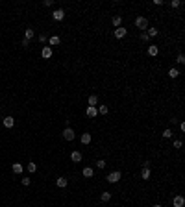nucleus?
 Returning <instances> with one entry per match:
<instances>
[{
    "mask_svg": "<svg viewBox=\"0 0 185 207\" xmlns=\"http://www.w3.org/2000/svg\"><path fill=\"white\" fill-rule=\"evenodd\" d=\"M135 26L141 30V32H146V30H148V19L143 17V15H139V17L135 19Z\"/></svg>",
    "mask_w": 185,
    "mask_h": 207,
    "instance_id": "obj_1",
    "label": "nucleus"
},
{
    "mask_svg": "<svg viewBox=\"0 0 185 207\" xmlns=\"http://www.w3.org/2000/svg\"><path fill=\"white\" fill-rule=\"evenodd\" d=\"M121 178H122V174L118 172V170H113V172H109V174L106 176L107 183H118V181H121Z\"/></svg>",
    "mask_w": 185,
    "mask_h": 207,
    "instance_id": "obj_2",
    "label": "nucleus"
},
{
    "mask_svg": "<svg viewBox=\"0 0 185 207\" xmlns=\"http://www.w3.org/2000/svg\"><path fill=\"white\" fill-rule=\"evenodd\" d=\"M61 135H63V139H65V141H69V143H72V141L76 139V133H74V129H72V128H65Z\"/></svg>",
    "mask_w": 185,
    "mask_h": 207,
    "instance_id": "obj_3",
    "label": "nucleus"
},
{
    "mask_svg": "<svg viewBox=\"0 0 185 207\" xmlns=\"http://www.w3.org/2000/svg\"><path fill=\"white\" fill-rule=\"evenodd\" d=\"M52 19H54L56 22H61L63 19H65V11H63L61 8H59V9H54V13H52Z\"/></svg>",
    "mask_w": 185,
    "mask_h": 207,
    "instance_id": "obj_4",
    "label": "nucleus"
},
{
    "mask_svg": "<svg viewBox=\"0 0 185 207\" xmlns=\"http://www.w3.org/2000/svg\"><path fill=\"white\" fill-rule=\"evenodd\" d=\"M172 205L174 207H185V198H183L182 194H176L172 198Z\"/></svg>",
    "mask_w": 185,
    "mask_h": 207,
    "instance_id": "obj_5",
    "label": "nucleus"
},
{
    "mask_svg": "<svg viewBox=\"0 0 185 207\" xmlns=\"http://www.w3.org/2000/svg\"><path fill=\"white\" fill-rule=\"evenodd\" d=\"M113 33H115V39H124V37L128 35V30L124 28V26H121V28H117V30H115Z\"/></svg>",
    "mask_w": 185,
    "mask_h": 207,
    "instance_id": "obj_6",
    "label": "nucleus"
},
{
    "mask_svg": "<svg viewBox=\"0 0 185 207\" xmlns=\"http://www.w3.org/2000/svg\"><path fill=\"white\" fill-rule=\"evenodd\" d=\"M82 159H83L82 152H78V150H74V152H71V161H72V163H80Z\"/></svg>",
    "mask_w": 185,
    "mask_h": 207,
    "instance_id": "obj_7",
    "label": "nucleus"
},
{
    "mask_svg": "<svg viewBox=\"0 0 185 207\" xmlns=\"http://www.w3.org/2000/svg\"><path fill=\"white\" fill-rule=\"evenodd\" d=\"M41 57L43 59H50V57H52V48H50V46H43L41 48Z\"/></svg>",
    "mask_w": 185,
    "mask_h": 207,
    "instance_id": "obj_8",
    "label": "nucleus"
},
{
    "mask_svg": "<svg viewBox=\"0 0 185 207\" xmlns=\"http://www.w3.org/2000/svg\"><path fill=\"white\" fill-rule=\"evenodd\" d=\"M87 105L89 107H98V96L96 94H91V96L87 98Z\"/></svg>",
    "mask_w": 185,
    "mask_h": 207,
    "instance_id": "obj_9",
    "label": "nucleus"
},
{
    "mask_svg": "<svg viewBox=\"0 0 185 207\" xmlns=\"http://www.w3.org/2000/svg\"><path fill=\"white\" fill-rule=\"evenodd\" d=\"M2 124H4V128H13L15 126V118L13 117H4V120H2Z\"/></svg>",
    "mask_w": 185,
    "mask_h": 207,
    "instance_id": "obj_10",
    "label": "nucleus"
},
{
    "mask_svg": "<svg viewBox=\"0 0 185 207\" xmlns=\"http://www.w3.org/2000/svg\"><path fill=\"white\" fill-rule=\"evenodd\" d=\"M80 141H82V144H91V141H93V137H91V133H82L80 135Z\"/></svg>",
    "mask_w": 185,
    "mask_h": 207,
    "instance_id": "obj_11",
    "label": "nucleus"
},
{
    "mask_svg": "<svg viewBox=\"0 0 185 207\" xmlns=\"http://www.w3.org/2000/svg\"><path fill=\"white\" fill-rule=\"evenodd\" d=\"M111 24L115 26V30L121 28V26H122V17H121V15H115V17L111 19Z\"/></svg>",
    "mask_w": 185,
    "mask_h": 207,
    "instance_id": "obj_12",
    "label": "nucleus"
},
{
    "mask_svg": "<svg viewBox=\"0 0 185 207\" xmlns=\"http://www.w3.org/2000/svg\"><path fill=\"white\" fill-rule=\"evenodd\" d=\"M61 43V39L58 37V35H52V37H48V46L52 48V46H58V44Z\"/></svg>",
    "mask_w": 185,
    "mask_h": 207,
    "instance_id": "obj_13",
    "label": "nucleus"
},
{
    "mask_svg": "<svg viewBox=\"0 0 185 207\" xmlns=\"http://www.w3.org/2000/svg\"><path fill=\"white\" fill-rule=\"evenodd\" d=\"M157 54H159V46H157V44H150V46H148V55L156 57Z\"/></svg>",
    "mask_w": 185,
    "mask_h": 207,
    "instance_id": "obj_14",
    "label": "nucleus"
},
{
    "mask_svg": "<svg viewBox=\"0 0 185 207\" xmlns=\"http://www.w3.org/2000/svg\"><path fill=\"white\" fill-rule=\"evenodd\" d=\"M85 115H87V117H91V118H94V117H98V109L96 107H89V105H87Z\"/></svg>",
    "mask_w": 185,
    "mask_h": 207,
    "instance_id": "obj_15",
    "label": "nucleus"
},
{
    "mask_svg": "<svg viewBox=\"0 0 185 207\" xmlns=\"http://www.w3.org/2000/svg\"><path fill=\"white\" fill-rule=\"evenodd\" d=\"M33 37H35V32H33V28H26V32H24V39H26V41H32Z\"/></svg>",
    "mask_w": 185,
    "mask_h": 207,
    "instance_id": "obj_16",
    "label": "nucleus"
},
{
    "mask_svg": "<svg viewBox=\"0 0 185 207\" xmlns=\"http://www.w3.org/2000/svg\"><path fill=\"white\" fill-rule=\"evenodd\" d=\"M82 176H83V178H93V176H94V170L91 168V166H85V168L82 170Z\"/></svg>",
    "mask_w": 185,
    "mask_h": 207,
    "instance_id": "obj_17",
    "label": "nucleus"
},
{
    "mask_svg": "<svg viewBox=\"0 0 185 207\" xmlns=\"http://www.w3.org/2000/svg\"><path fill=\"white\" fill-rule=\"evenodd\" d=\"M11 170H13V174H22L24 166H22L21 163H13V165H11Z\"/></svg>",
    "mask_w": 185,
    "mask_h": 207,
    "instance_id": "obj_18",
    "label": "nucleus"
},
{
    "mask_svg": "<svg viewBox=\"0 0 185 207\" xmlns=\"http://www.w3.org/2000/svg\"><path fill=\"white\" fill-rule=\"evenodd\" d=\"M56 185L59 187V189H65V187L69 185V179H67V178H58V179H56Z\"/></svg>",
    "mask_w": 185,
    "mask_h": 207,
    "instance_id": "obj_19",
    "label": "nucleus"
},
{
    "mask_svg": "<svg viewBox=\"0 0 185 207\" xmlns=\"http://www.w3.org/2000/svg\"><path fill=\"white\" fill-rule=\"evenodd\" d=\"M98 115H107L109 113V107H107V105L106 104H98Z\"/></svg>",
    "mask_w": 185,
    "mask_h": 207,
    "instance_id": "obj_20",
    "label": "nucleus"
},
{
    "mask_svg": "<svg viewBox=\"0 0 185 207\" xmlns=\"http://www.w3.org/2000/svg\"><path fill=\"white\" fill-rule=\"evenodd\" d=\"M150 176H152L150 168H143V170H141V178H143L144 181H148V179H150Z\"/></svg>",
    "mask_w": 185,
    "mask_h": 207,
    "instance_id": "obj_21",
    "label": "nucleus"
},
{
    "mask_svg": "<svg viewBox=\"0 0 185 207\" xmlns=\"http://www.w3.org/2000/svg\"><path fill=\"white\" fill-rule=\"evenodd\" d=\"M111 200V192H107V190H104L102 194H100V201H104V204H106V201H109Z\"/></svg>",
    "mask_w": 185,
    "mask_h": 207,
    "instance_id": "obj_22",
    "label": "nucleus"
},
{
    "mask_svg": "<svg viewBox=\"0 0 185 207\" xmlns=\"http://www.w3.org/2000/svg\"><path fill=\"white\" fill-rule=\"evenodd\" d=\"M178 76H179V70H178V69H174V67H172L170 70H168V78H172V80H176Z\"/></svg>",
    "mask_w": 185,
    "mask_h": 207,
    "instance_id": "obj_23",
    "label": "nucleus"
},
{
    "mask_svg": "<svg viewBox=\"0 0 185 207\" xmlns=\"http://www.w3.org/2000/svg\"><path fill=\"white\" fill-rule=\"evenodd\" d=\"M26 168H28V172H30V174H33V172H35V170H37V165H35V163H32V161H30V163L26 165Z\"/></svg>",
    "mask_w": 185,
    "mask_h": 207,
    "instance_id": "obj_24",
    "label": "nucleus"
},
{
    "mask_svg": "<svg viewBox=\"0 0 185 207\" xmlns=\"http://www.w3.org/2000/svg\"><path fill=\"white\" fill-rule=\"evenodd\" d=\"M146 33H148V37H157V33H159V32H157V28H148V32H146Z\"/></svg>",
    "mask_w": 185,
    "mask_h": 207,
    "instance_id": "obj_25",
    "label": "nucleus"
},
{
    "mask_svg": "<svg viewBox=\"0 0 185 207\" xmlns=\"http://www.w3.org/2000/svg\"><path fill=\"white\" fill-rule=\"evenodd\" d=\"M172 135H174V133H172V129H170V128H167V129L163 131V139H170Z\"/></svg>",
    "mask_w": 185,
    "mask_h": 207,
    "instance_id": "obj_26",
    "label": "nucleus"
},
{
    "mask_svg": "<svg viewBox=\"0 0 185 207\" xmlns=\"http://www.w3.org/2000/svg\"><path fill=\"white\" fill-rule=\"evenodd\" d=\"M106 165H107V163H106L104 159H98V161H96V168H100V170H104V168H106Z\"/></svg>",
    "mask_w": 185,
    "mask_h": 207,
    "instance_id": "obj_27",
    "label": "nucleus"
},
{
    "mask_svg": "<svg viewBox=\"0 0 185 207\" xmlns=\"http://www.w3.org/2000/svg\"><path fill=\"white\" fill-rule=\"evenodd\" d=\"M139 37H141V41H144V43H148V41H150V37H148V33H146V32H141V35H139Z\"/></svg>",
    "mask_w": 185,
    "mask_h": 207,
    "instance_id": "obj_28",
    "label": "nucleus"
},
{
    "mask_svg": "<svg viewBox=\"0 0 185 207\" xmlns=\"http://www.w3.org/2000/svg\"><path fill=\"white\" fill-rule=\"evenodd\" d=\"M176 61H178L179 65H183V63H185V55H183V54H178V57H176Z\"/></svg>",
    "mask_w": 185,
    "mask_h": 207,
    "instance_id": "obj_29",
    "label": "nucleus"
},
{
    "mask_svg": "<svg viewBox=\"0 0 185 207\" xmlns=\"http://www.w3.org/2000/svg\"><path fill=\"white\" fill-rule=\"evenodd\" d=\"M39 43H48V35L41 33V35H39Z\"/></svg>",
    "mask_w": 185,
    "mask_h": 207,
    "instance_id": "obj_30",
    "label": "nucleus"
},
{
    "mask_svg": "<svg viewBox=\"0 0 185 207\" xmlns=\"http://www.w3.org/2000/svg\"><path fill=\"white\" fill-rule=\"evenodd\" d=\"M21 183H22L24 187H28L30 183H32V179H30V178H22V179H21Z\"/></svg>",
    "mask_w": 185,
    "mask_h": 207,
    "instance_id": "obj_31",
    "label": "nucleus"
},
{
    "mask_svg": "<svg viewBox=\"0 0 185 207\" xmlns=\"http://www.w3.org/2000/svg\"><path fill=\"white\" fill-rule=\"evenodd\" d=\"M179 6H182L179 0H172V2H170V8H179Z\"/></svg>",
    "mask_w": 185,
    "mask_h": 207,
    "instance_id": "obj_32",
    "label": "nucleus"
},
{
    "mask_svg": "<svg viewBox=\"0 0 185 207\" xmlns=\"http://www.w3.org/2000/svg\"><path fill=\"white\" fill-rule=\"evenodd\" d=\"M182 146H183V143H182V141H174V148H182Z\"/></svg>",
    "mask_w": 185,
    "mask_h": 207,
    "instance_id": "obj_33",
    "label": "nucleus"
},
{
    "mask_svg": "<svg viewBox=\"0 0 185 207\" xmlns=\"http://www.w3.org/2000/svg\"><path fill=\"white\" fill-rule=\"evenodd\" d=\"M44 6L50 8V6H54V2H52V0H44Z\"/></svg>",
    "mask_w": 185,
    "mask_h": 207,
    "instance_id": "obj_34",
    "label": "nucleus"
},
{
    "mask_svg": "<svg viewBox=\"0 0 185 207\" xmlns=\"http://www.w3.org/2000/svg\"><path fill=\"white\" fill-rule=\"evenodd\" d=\"M150 165H152L150 161H144V163H143V168H150Z\"/></svg>",
    "mask_w": 185,
    "mask_h": 207,
    "instance_id": "obj_35",
    "label": "nucleus"
},
{
    "mask_svg": "<svg viewBox=\"0 0 185 207\" xmlns=\"http://www.w3.org/2000/svg\"><path fill=\"white\" fill-rule=\"evenodd\" d=\"M22 46H24V48H28V46H30V41H26V39H22Z\"/></svg>",
    "mask_w": 185,
    "mask_h": 207,
    "instance_id": "obj_36",
    "label": "nucleus"
},
{
    "mask_svg": "<svg viewBox=\"0 0 185 207\" xmlns=\"http://www.w3.org/2000/svg\"><path fill=\"white\" fill-rule=\"evenodd\" d=\"M179 131H182V133H185V124H183V122H179Z\"/></svg>",
    "mask_w": 185,
    "mask_h": 207,
    "instance_id": "obj_37",
    "label": "nucleus"
},
{
    "mask_svg": "<svg viewBox=\"0 0 185 207\" xmlns=\"http://www.w3.org/2000/svg\"><path fill=\"white\" fill-rule=\"evenodd\" d=\"M152 207H163V205H161V204H154Z\"/></svg>",
    "mask_w": 185,
    "mask_h": 207,
    "instance_id": "obj_38",
    "label": "nucleus"
}]
</instances>
